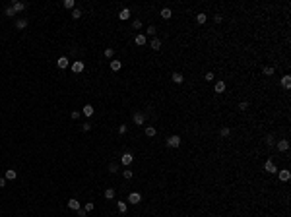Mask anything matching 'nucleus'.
<instances>
[{
	"label": "nucleus",
	"instance_id": "obj_28",
	"mask_svg": "<svg viewBox=\"0 0 291 217\" xmlns=\"http://www.w3.org/2000/svg\"><path fill=\"white\" fill-rule=\"evenodd\" d=\"M146 136L147 138H153V136H155V128H153V126H147V128H146Z\"/></svg>",
	"mask_w": 291,
	"mask_h": 217
},
{
	"label": "nucleus",
	"instance_id": "obj_33",
	"mask_svg": "<svg viewBox=\"0 0 291 217\" xmlns=\"http://www.w3.org/2000/svg\"><path fill=\"white\" fill-rule=\"evenodd\" d=\"M132 27H134V29H142V19H134V22H132Z\"/></svg>",
	"mask_w": 291,
	"mask_h": 217
},
{
	"label": "nucleus",
	"instance_id": "obj_29",
	"mask_svg": "<svg viewBox=\"0 0 291 217\" xmlns=\"http://www.w3.org/2000/svg\"><path fill=\"white\" fill-rule=\"evenodd\" d=\"M74 6H76V2H74V0H64V8L74 10Z\"/></svg>",
	"mask_w": 291,
	"mask_h": 217
},
{
	"label": "nucleus",
	"instance_id": "obj_25",
	"mask_svg": "<svg viewBox=\"0 0 291 217\" xmlns=\"http://www.w3.org/2000/svg\"><path fill=\"white\" fill-rule=\"evenodd\" d=\"M206 19H208V16H206L204 12H200V14L196 16V22H198L200 25H202V23H206Z\"/></svg>",
	"mask_w": 291,
	"mask_h": 217
},
{
	"label": "nucleus",
	"instance_id": "obj_43",
	"mask_svg": "<svg viewBox=\"0 0 291 217\" xmlns=\"http://www.w3.org/2000/svg\"><path fill=\"white\" fill-rule=\"evenodd\" d=\"M70 116H72V120H78V118H80V113H78V110H72Z\"/></svg>",
	"mask_w": 291,
	"mask_h": 217
},
{
	"label": "nucleus",
	"instance_id": "obj_41",
	"mask_svg": "<svg viewBox=\"0 0 291 217\" xmlns=\"http://www.w3.org/2000/svg\"><path fill=\"white\" fill-rule=\"evenodd\" d=\"M86 215H87V211L83 209V208H80V209H78V217H86Z\"/></svg>",
	"mask_w": 291,
	"mask_h": 217
},
{
	"label": "nucleus",
	"instance_id": "obj_17",
	"mask_svg": "<svg viewBox=\"0 0 291 217\" xmlns=\"http://www.w3.org/2000/svg\"><path fill=\"white\" fill-rule=\"evenodd\" d=\"M16 177H18V173H16L14 169H8L6 174H4V178H6V180H16Z\"/></svg>",
	"mask_w": 291,
	"mask_h": 217
},
{
	"label": "nucleus",
	"instance_id": "obj_34",
	"mask_svg": "<svg viewBox=\"0 0 291 217\" xmlns=\"http://www.w3.org/2000/svg\"><path fill=\"white\" fill-rule=\"evenodd\" d=\"M264 74H266V76H272V74H274V66H264Z\"/></svg>",
	"mask_w": 291,
	"mask_h": 217
},
{
	"label": "nucleus",
	"instance_id": "obj_5",
	"mask_svg": "<svg viewBox=\"0 0 291 217\" xmlns=\"http://www.w3.org/2000/svg\"><path fill=\"white\" fill-rule=\"evenodd\" d=\"M132 161H134V155H132V153H124V155L120 157V163H122L124 167H128V165H132Z\"/></svg>",
	"mask_w": 291,
	"mask_h": 217
},
{
	"label": "nucleus",
	"instance_id": "obj_16",
	"mask_svg": "<svg viewBox=\"0 0 291 217\" xmlns=\"http://www.w3.org/2000/svg\"><path fill=\"white\" fill-rule=\"evenodd\" d=\"M150 47H151L153 51H159V49H161V39L153 37V39H151V43H150Z\"/></svg>",
	"mask_w": 291,
	"mask_h": 217
},
{
	"label": "nucleus",
	"instance_id": "obj_45",
	"mask_svg": "<svg viewBox=\"0 0 291 217\" xmlns=\"http://www.w3.org/2000/svg\"><path fill=\"white\" fill-rule=\"evenodd\" d=\"M4 186H6V178L0 177V188H4Z\"/></svg>",
	"mask_w": 291,
	"mask_h": 217
},
{
	"label": "nucleus",
	"instance_id": "obj_18",
	"mask_svg": "<svg viewBox=\"0 0 291 217\" xmlns=\"http://www.w3.org/2000/svg\"><path fill=\"white\" fill-rule=\"evenodd\" d=\"M116 209H119V213H126V211H128V204L126 202H116Z\"/></svg>",
	"mask_w": 291,
	"mask_h": 217
},
{
	"label": "nucleus",
	"instance_id": "obj_27",
	"mask_svg": "<svg viewBox=\"0 0 291 217\" xmlns=\"http://www.w3.org/2000/svg\"><path fill=\"white\" fill-rule=\"evenodd\" d=\"M105 198H107V200H113V198H115V190H113V188H107V190H105Z\"/></svg>",
	"mask_w": 291,
	"mask_h": 217
},
{
	"label": "nucleus",
	"instance_id": "obj_2",
	"mask_svg": "<svg viewBox=\"0 0 291 217\" xmlns=\"http://www.w3.org/2000/svg\"><path fill=\"white\" fill-rule=\"evenodd\" d=\"M264 171L270 173V174H274V173H278V167L274 165V161H272V159H268L266 163H264Z\"/></svg>",
	"mask_w": 291,
	"mask_h": 217
},
{
	"label": "nucleus",
	"instance_id": "obj_37",
	"mask_svg": "<svg viewBox=\"0 0 291 217\" xmlns=\"http://www.w3.org/2000/svg\"><path fill=\"white\" fill-rule=\"evenodd\" d=\"M248 109V101H241L239 103V110H247Z\"/></svg>",
	"mask_w": 291,
	"mask_h": 217
},
{
	"label": "nucleus",
	"instance_id": "obj_10",
	"mask_svg": "<svg viewBox=\"0 0 291 217\" xmlns=\"http://www.w3.org/2000/svg\"><path fill=\"white\" fill-rule=\"evenodd\" d=\"M134 43L138 45V47H142V45H146V43H147V37H146V35H142V33H138V35L134 37Z\"/></svg>",
	"mask_w": 291,
	"mask_h": 217
},
{
	"label": "nucleus",
	"instance_id": "obj_46",
	"mask_svg": "<svg viewBox=\"0 0 291 217\" xmlns=\"http://www.w3.org/2000/svg\"><path fill=\"white\" fill-rule=\"evenodd\" d=\"M214 22H215V23H221V16L215 14V16H214Z\"/></svg>",
	"mask_w": 291,
	"mask_h": 217
},
{
	"label": "nucleus",
	"instance_id": "obj_23",
	"mask_svg": "<svg viewBox=\"0 0 291 217\" xmlns=\"http://www.w3.org/2000/svg\"><path fill=\"white\" fill-rule=\"evenodd\" d=\"M171 16H173V12H171L169 8H163V10H161V18H163V19H171Z\"/></svg>",
	"mask_w": 291,
	"mask_h": 217
},
{
	"label": "nucleus",
	"instance_id": "obj_14",
	"mask_svg": "<svg viewBox=\"0 0 291 217\" xmlns=\"http://www.w3.org/2000/svg\"><path fill=\"white\" fill-rule=\"evenodd\" d=\"M289 178H291V173L287 171V169H283V171H279V180H282V182H287Z\"/></svg>",
	"mask_w": 291,
	"mask_h": 217
},
{
	"label": "nucleus",
	"instance_id": "obj_9",
	"mask_svg": "<svg viewBox=\"0 0 291 217\" xmlns=\"http://www.w3.org/2000/svg\"><path fill=\"white\" fill-rule=\"evenodd\" d=\"M119 19H122V22H126V19H130V8H122L119 12Z\"/></svg>",
	"mask_w": 291,
	"mask_h": 217
},
{
	"label": "nucleus",
	"instance_id": "obj_32",
	"mask_svg": "<svg viewBox=\"0 0 291 217\" xmlns=\"http://www.w3.org/2000/svg\"><path fill=\"white\" fill-rule=\"evenodd\" d=\"M204 80H206V82H214V80H215L214 72H208V74H206V76H204Z\"/></svg>",
	"mask_w": 291,
	"mask_h": 217
},
{
	"label": "nucleus",
	"instance_id": "obj_8",
	"mask_svg": "<svg viewBox=\"0 0 291 217\" xmlns=\"http://www.w3.org/2000/svg\"><path fill=\"white\" fill-rule=\"evenodd\" d=\"M132 120H134V124H144L146 122V116L142 114V113H134V116H132Z\"/></svg>",
	"mask_w": 291,
	"mask_h": 217
},
{
	"label": "nucleus",
	"instance_id": "obj_7",
	"mask_svg": "<svg viewBox=\"0 0 291 217\" xmlns=\"http://www.w3.org/2000/svg\"><path fill=\"white\" fill-rule=\"evenodd\" d=\"M12 10H14L16 14L23 12V10H25V2H16V0H14V2H12Z\"/></svg>",
	"mask_w": 291,
	"mask_h": 217
},
{
	"label": "nucleus",
	"instance_id": "obj_3",
	"mask_svg": "<svg viewBox=\"0 0 291 217\" xmlns=\"http://www.w3.org/2000/svg\"><path fill=\"white\" fill-rule=\"evenodd\" d=\"M167 145L169 147H179V145H181V138H179V136H169L167 138Z\"/></svg>",
	"mask_w": 291,
	"mask_h": 217
},
{
	"label": "nucleus",
	"instance_id": "obj_42",
	"mask_svg": "<svg viewBox=\"0 0 291 217\" xmlns=\"http://www.w3.org/2000/svg\"><path fill=\"white\" fill-rule=\"evenodd\" d=\"M82 130H83V132H89V130H91V124H89V122L82 124Z\"/></svg>",
	"mask_w": 291,
	"mask_h": 217
},
{
	"label": "nucleus",
	"instance_id": "obj_39",
	"mask_svg": "<svg viewBox=\"0 0 291 217\" xmlns=\"http://www.w3.org/2000/svg\"><path fill=\"white\" fill-rule=\"evenodd\" d=\"M93 208H95V205H93V202H87L86 205H83V209H86V211H93Z\"/></svg>",
	"mask_w": 291,
	"mask_h": 217
},
{
	"label": "nucleus",
	"instance_id": "obj_6",
	"mask_svg": "<svg viewBox=\"0 0 291 217\" xmlns=\"http://www.w3.org/2000/svg\"><path fill=\"white\" fill-rule=\"evenodd\" d=\"M128 202H130V204H140V202H142V196H140V192H130V196H128Z\"/></svg>",
	"mask_w": 291,
	"mask_h": 217
},
{
	"label": "nucleus",
	"instance_id": "obj_11",
	"mask_svg": "<svg viewBox=\"0 0 291 217\" xmlns=\"http://www.w3.org/2000/svg\"><path fill=\"white\" fill-rule=\"evenodd\" d=\"M68 208H70V209H74V211H78V209L82 208V205H80V202H78L76 198H70V200H68Z\"/></svg>",
	"mask_w": 291,
	"mask_h": 217
},
{
	"label": "nucleus",
	"instance_id": "obj_31",
	"mask_svg": "<svg viewBox=\"0 0 291 217\" xmlns=\"http://www.w3.org/2000/svg\"><path fill=\"white\" fill-rule=\"evenodd\" d=\"M4 14H6V16H8V18H14V16H16V12H14V10H12V6H8L6 10H4Z\"/></svg>",
	"mask_w": 291,
	"mask_h": 217
},
{
	"label": "nucleus",
	"instance_id": "obj_26",
	"mask_svg": "<svg viewBox=\"0 0 291 217\" xmlns=\"http://www.w3.org/2000/svg\"><path fill=\"white\" fill-rule=\"evenodd\" d=\"M72 18H74V19H80V18H82V10H80V8H74V10H72Z\"/></svg>",
	"mask_w": 291,
	"mask_h": 217
},
{
	"label": "nucleus",
	"instance_id": "obj_24",
	"mask_svg": "<svg viewBox=\"0 0 291 217\" xmlns=\"http://www.w3.org/2000/svg\"><path fill=\"white\" fill-rule=\"evenodd\" d=\"M219 136H221V138H229V136H231V128H227V126H223V128L219 130Z\"/></svg>",
	"mask_w": 291,
	"mask_h": 217
},
{
	"label": "nucleus",
	"instance_id": "obj_40",
	"mask_svg": "<svg viewBox=\"0 0 291 217\" xmlns=\"http://www.w3.org/2000/svg\"><path fill=\"white\" fill-rule=\"evenodd\" d=\"M126 130H128V126H126V124H120L119 126V134H126Z\"/></svg>",
	"mask_w": 291,
	"mask_h": 217
},
{
	"label": "nucleus",
	"instance_id": "obj_1",
	"mask_svg": "<svg viewBox=\"0 0 291 217\" xmlns=\"http://www.w3.org/2000/svg\"><path fill=\"white\" fill-rule=\"evenodd\" d=\"M70 68H72V72H74V74H80V72H83L86 64H83L82 60H76V62H72V64H70Z\"/></svg>",
	"mask_w": 291,
	"mask_h": 217
},
{
	"label": "nucleus",
	"instance_id": "obj_12",
	"mask_svg": "<svg viewBox=\"0 0 291 217\" xmlns=\"http://www.w3.org/2000/svg\"><path fill=\"white\" fill-rule=\"evenodd\" d=\"M276 147H278L279 151H287V149H289V142H287V140H279L278 144H276Z\"/></svg>",
	"mask_w": 291,
	"mask_h": 217
},
{
	"label": "nucleus",
	"instance_id": "obj_35",
	"mask_svg": "<svg viewBox=\"0 0 291 217\" xmlns=\"http://www.w3.org/2000/svg\"><path fill=\"white\" fill-rule=\"evenodd\" d=\"M103 54L107 56V58H113V56H115V51H113V49H105V52H103Z\"/></svg>",
	"mask_w": 291,
	"mask_h": 217
},
{
	"label": "nucleus",
	"instance_id": "obj_13",
	"mask_svg": "<svg viewBox=\"0 0 291 217\" xmlns=\"http://www.w3.org/2000/svg\"><path fill=\"white\" fill-rule=\"evenodd\" d=\"M27 27V19L25 18H18L16 19V29H25Z\"/></svg>",
	"mask_w": 291,
	"mask_h": 217
},
{
	"label": "nucleus",
	"instance_id": "obj_44",
	"mask_svg": "<svg viewBox=\"0 0 291 217\" xmlns=\"http://www.w3.org/2000/svg\"><path fill=\"white\" fill-rule=\"evenodd\" d=\"M155 27H153V25H150V27H147V35H155Z\"/></svg>",
	"mask_w": 291,
	"mask_h": 217
},
{
	"label": "nucleus",
	"instance_id": "obj_20",
	"mask_svg": "<svg viewBox=\"0 0 291 217\" xmlns=\"http://www.w3.org/2000/svg\"><path fill=\"white\" fill-rule=\"evenodd\" d=\"M120 68H122V62L120 60H111V70L113 72H119Z\"/></svg>",
	"mask_w": 291,
	"mask_h": 217
},
{
	"label": "nucleus",
	"instance_id": "obj_21",
	"mask_svg": "<svg viewBox=\"0 0 291 217\" xmlns=\"http://www.w3.org/2000/svg\"><path fill=\"white\" fill-rule=\"evenodd\" d=\"M214 89H215V93H223L225 91V82H215Z\"/></svg>",
	"mask_w": 291,
	"mask_h": 217
},
{
	"label": "nucleus",
	"instance_id": "obj_22",
	"mask_svg": "<svg viewBox=\"0 0 291 217\" xmlns=\"http://www.w3.org/2000/svg\"><path fill=\"white\" fill-rule=\"evenodd\" d=\"M86 116H93V105H83V110H82Z\"/></svg>",
	"mask_w": 291,
	"mask_h": 217
},
{
	"label": "nucleus",
	"instance_id": "obj_30",
	"mask_svg": "<svg viewBox=\"0 0 291 217\" xmlns=\"http://www.w3.org/2000/svg\"><path fill=\"white\" fill-rule=\"evenodd\" d=\"M109 173H119V163H111V165H109Z\"/></svg>",
	"mask_w": 291,
	"mask_h": 217
},
{
	"label": "nucleus",
	"instance_id": "obj_38",
	"mask_svg": "<svg viewBox=\"0 0 291 217\" xmlns=\"http://www.w3.org/2000/svg\"><path fill=\"white\" fill-rule=\"evenodd\" d=\"M122 174H124V178H126V180H130V178L134 177V173H132V171H122Z\"/></svg>",
	"mask_w": 291,
	"mask_h": 217
},
{
	"label": "nucleus",
	"instance_id": "obj_36",
	"mask_svg": "<svg viewBox=\"0 0 291 217\" xmlns=\"http://www.w3.org/2000/svg\"><path fill=\"white\" fill-rule=\"evenodd\" d=\"M266 144H268V145H274V144H276V142H274V136H272V134H268V136H266Z\"/></svg>",
	"mask_w": 291,
	"mask_h": 217
},
{
	"label": "nucleus",
	"instance_id": "obj_19",
	"mask_svg": "<svg viewBox=\"0 0 291 217\" xmlns=\"http://www.w3.org/2000/svg\"><path fill=\"white\" fill-rule=\"evenodd\" d=\"M282 86H283L285 89H289V87H291V76H289V74H285V76L282 78Z\"/></svg>",
	"mask_w": 291,
	"mask_h": 217
},
{
	"label": "nucleus",
	"instance_id": "obj_4",
	"mask_svg": "<svg viewBox=\"0 0 291 217\" xmlns=\"http://www.w3.org/2000/svg\"><path fill=\"white\" fill-rule=\"evenodd\" d=\"M56 66L60 68V70H64V68H68V66H70V60H68V56H60V58L56 60Z\"/></svg>",
	"mask_w": 291,
	"mask_h": 217
},
{
	"label": "nucleus",
	"instance_id": "obj_15",
	"mask_svg": "<svg viewBox=\"0 0 291 217\" xmlns=\"http://www.w3.org/2000/svg\"><path fill=\"white\" fill-rule=\"evenodd\" d=\"M171 80H173L175 83H183V82H184V78H183V74H181V72H173V74H171Z\"/></svg>",
	"mask_w": 291,
	"mask_h": 217
}]
</instances>
